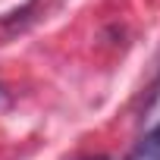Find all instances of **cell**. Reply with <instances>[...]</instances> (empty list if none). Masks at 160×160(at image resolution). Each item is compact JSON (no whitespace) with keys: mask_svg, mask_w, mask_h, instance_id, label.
I'll return each instance as SVG.
<instances>
[{"mask_svg":"<svg viewBox=\"0 0 160 160\" xmlns=\"http://www.w3.org/2000/svg\"><path fill=\"white\" fill-rule=\"evenodd\" d=\"M126 160H160V126L151 129V132L135 144V151H132Z\"/></svg>","mask_w":160,"mask_h":160,"instance_id":"cell-1","label":"cell"},{"mask_svg":"<svg viewBox=\"0 0 160 160\" xmlns=\"http://www.w3.org/2000/svg\"><path fill=\"white\" fill-rule=\"evenodd\" d=\"M88 160H107V157H88Z\"/></svg>","mask_w":160,"mask_h":160,"instance_id":"cell-2","label":"cell"}]
</instances>
